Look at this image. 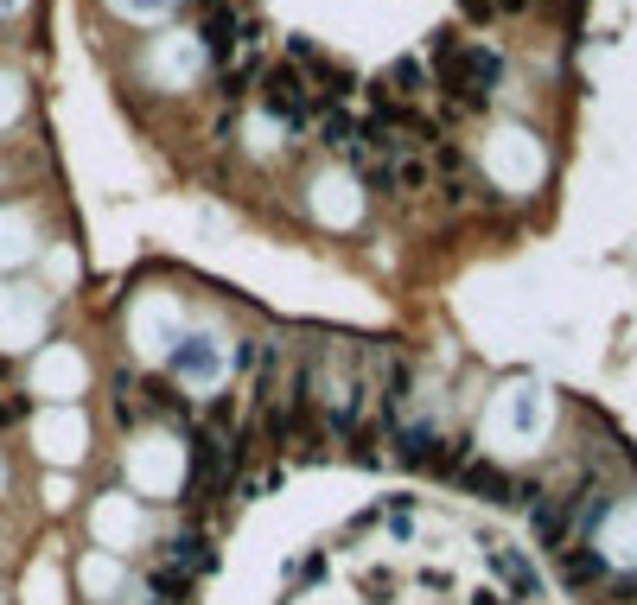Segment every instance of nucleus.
Wrapping results in <instances>:
<instances>
[{"instance_id": "nucleus-8", "label": "nucleus", "mask_w": 637, "mask_h": 605, "mask_svg": "<svg viewBox=\"0 0 637 605\" xmlns=\"http://www.w3.org/2000/svg\"><path fill=\"white\" fill-rule=\"evenodd\" d=\"M172 363H179V370H192V376H211V370H217V357L204 351V338H185V351L172 357Z\"/></svg>"}, {"instance_id": "nucleus-10", "label": "nucleus", "mask_w": 637, "mask_h": 605, "mask_svg": "<svg viewBox=\"0 0 637 605\" xmlns=\"http://www.w3.org/2000/svg\"><path fill=\"white\" fill-rule=\"evenodd\" d=\"M459 13H466L472 26H485V20H497V0H459Z\"/></svg>"}, {"instance_id": "nucleus-3", "label": "nucleus", "mask_w": 637, "mask_h": 605, "mask_svg": "<svg viewBox=\"0 0 637 605\" xmlns=\"http://www.w3.org/2000/svg\"><path fill=\"white\" fill-rule=\"evenodd\" d=\"M459 484L466 491H478V497H491V504H523V484H516L510 472H497L491 459H459Z\"/></svg>"}, {"instance_id": "nucleus-2", "label": "nucleus", "mask_w": 637, "mask_h": 605, "mask_svg": "<svg viewBox=\"0 0 637 605\" xmlns=\"http://www.w3.org/2000/svg\"><path fill=\"white\" fill-rule=\"evenodd\" d=\"M485 561H491V574L510 586V605H529V599H542V574H536V561L529 555H516V548H485Z\"/></svg>"}, {"instance_id": "nucleus-7", "label": "nucleus", "mask_w": 637, "mask_h": 605, "mask_svg": "<svg viewBox=\"0 0 637 605\" xmlns=\"http://www.w3.org/2000/svg\"><path fill=\"white\" fill-rule=\"evenodd\" d=\"M427 179H434V166H427L421 153H395V166H389V192H421Z\"/></svg>"}, {"instance_id": "nucleus-11", "label": "nucleus", "mask_w": 637, "mask_h": 605, "mask_svg": "<svg viewBox=\"0 0 637 605\" xmlns=\"http://www.w3.org/2000/svg\"><path fill=\"white\" fill-rule=\"evenodd\" d=\"M294 580H325V555H306V561H294Z\"/></svg>"}, {"instance_id": "nucleus-5", "label": "nucleus", "mask_w": 637, "mask_h": 605, "mask_svg": "<svg viewBox=\"0 0 637 605\" xmlns=\"http://www.w3.org/2000/svg\"><path fill=\"white\" fill-rule=\"evenodd\" d=\"M561 580L574 586V593H593V586L606 580V555L587 548V542H567V548H561Z\"/></svg>"}, {"instance_id": "nucleus-9", "label": "nucleus", "mask_w": 637, "mask_h": 605, "mask_svg": "<svg viewBox=\"0 0 637 605\" xmlns=\"http://www.w3.org/2000/svg\"><path fill=\"white\" fill-rule=\"evenodd\" d=\"M147 395H153V408H160V414H185V395L172 389V383H147Z\"/></svg>"}, {"instance_id": "nucleus-6", "label": "nucleus", "mask_w": 637, "mask_h": 605, "mask_svg": "<svg viewBox=\"0 0 637 605\" xmlns=\"http://www.w3.org/2000/svg\"><path fill=\"white\" fill-rule=\"evenodd\" d=\"M383 90L395 96V102H415V96H427V64L421 58H402L395 71L383 77Z\"/></svg>"}, {"instance_id": "nucleus-13", "label": "nucleus", "mask_w": 637, "mask_h": 605, "mask_svg": "<svg viewBox=\"0 0 637 605\" xmlns=\"http://www.w3.org/2000/svg\"><path fill=\"white\" fill-rule=\"evenodd\" d=\"M497 7H504V13H529V7H536V0H497Z\"/></svg>"}, {"instance_id": "nucleus-12", "label": "nucleus", "mask_w": 637, "mask_h": 605, "mask_svg": "<svg viewBox=\"0 0 637 605\" xmlns=\"http://www.w3.org/2000/svg\"><path fill=\"white\" fill-rule=\"evenodd\" d=\"M472 605H510V593H472Z\"/></svg>"}, {"instance_id": "nucleus-1", "label": "nucleus", "mask_w": 637, "mask_h": 605, "mask_svg": "<svg viewBox=\"0 0 637 605\" xmlns=\"http://www.w3.org/2000/svg\"><path fill=\"white\" fill-rule=\"evenodd\" d=\"M262 102L287 121V128H306V121H313V109H319L313 90L300 83V71H274V77L262 83Z\"/></svg>"}, {"instance_id": "nucleus-4", "label": "nucleus", "mask_w": 637, "mask_h": 605, "mask_svg": "<svg viewBox=\"0 0 637 605\" xmlns=\"http://www.w3.org/2000/svg\"><path fill=\"white\" fill-rule=\"evenodd\" d=\"M198 39H204V51H211V64H230V51H236V39H249V26L236 20L223 0H211V13H204Z\"/></svg>"}]
</instances>
